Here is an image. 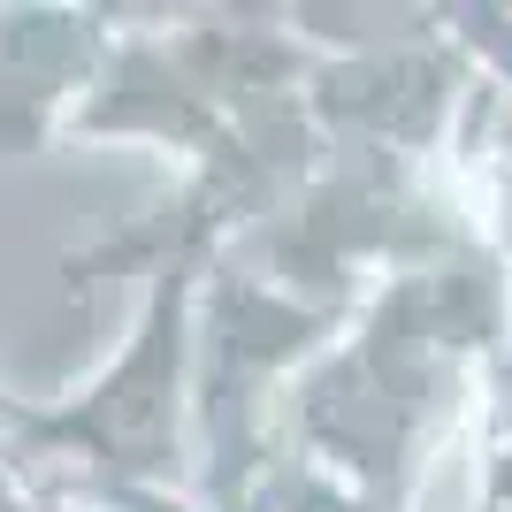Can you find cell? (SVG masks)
Returning <instances> with one entry per match:
<instances>
[{"label":"cell","instance_id":"obj_1","mask_svg":"<svg viewBox=\"0 0 512 512\" xmlns=\"http://www.w3.org/2000/svg\"><path fill=\"white\" fill-rule=\"evenodd\" d=\"M512 276L490 245L398 268L329 352L283 383L245 512H406L421 451L497 352Z\"/></svg>","mask_w":512,"mask_h":512},{"label":"cell","instance_id":"obj_2","mask_svg":"<svg viewBox=\"0 0 512 512\" xmlns=\"http://www.w3.org/2000/svg\"><path fill=\"white\" fill-rule=\"evenodd\" d=\"M115 16L92 8H0V153H31L62 138L69 107L85 100L107 54Z\"/></svg>","mask_w":512,"mask_h":512},{"label":"cell","instance_id":"obj_3","mask_svg":"<svg viewBox=\"0 0 512 512\" xmlns=\"http://www.w3.org/2000/svg\"><path fill=\"white\" fill-rule=\"evenodd\" d=\"M482 398H490V428H482V512H512V306H505L490 367H482Z\"/></svg>","mask_w":512,"mask_h":512}]
</instances>
